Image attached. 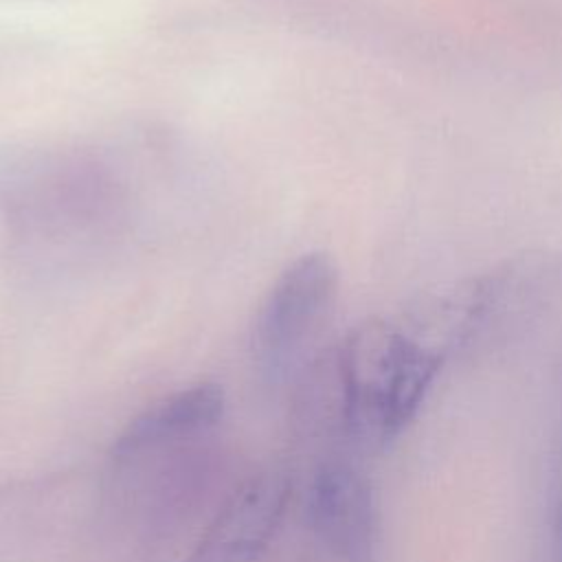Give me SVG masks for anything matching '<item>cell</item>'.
<instances>
[{
    "label": "cell",
    "mask_w": 562,
    "mask_h": 562,
    "mask_svg": "<svg viewBox=\"0 0 562 562\" xmlns=\"http://www.w3.org/2000/svg\"><path fill=\"white\" fill-rule=\"evenodd\" d=\"M303 518L312 538L336 562H375L380 507L364 470L340 454L314 465L303 494Z\"/></svg>",
    "instance_id": "277c9868"
},
{
    "label": "cell",
    "mask_w": 562,
    "mask_h": 562,
    "mask_svg": "<svg viewBox=\"0 0 562 562\" xmlns=\"http://www.w3.org/2000/svg\"><path fill=\"white\" fill-rule=\"evenodd\" d=\"M226 408V395L215 382H198L149 404L112 441L116 461L132 459L145 450L206 432L217 426Z\"/></svg>",
    "instance_id": "8992f818"
},
{
    "label": "cell",
    "mask_w": 562,
    "mask_h": 562,
    "mask_svg": "<svg viewBox=\"0 0 562 562\" xmlns=\"http://www.w3.org/2000/svg\"><path fill=\"white\" fill-rule=\"evenodd\" d=\"M553 551H555V562H562V474H560L555 514H553Z\"/></svg>",
    "instance_id": "52a82bcc"
},
{
    "label": "cell",
    "mask_w": 562,
    "mask_h": 562,
    "mask_svg": "<svg viewBox=\"0 0 562 562\" xmlns=\"http://www.w3.org/2000/svg\"><path fill=\"white\" fill-rule=\"evenodd\" d=\"M342 446L380 452L417 419L446 358L400 316L356 325L327 349Z\"/></svg>",
    "instance_id": "6da1fadb"
},
{
    "label": "cell",
    "mask_w": 562,
    "mask_h": 562,
    "mask_svg": "<svg viewBox=\"0 0 562 562\" xmlns=\"http://www.w3.org/2000/svg\"><path fill=\"white\" fill-rule=\"evenodd\" d=\"M336 290V263L323 252L303 255L281 272L252 327V358L266 380H285L307 364L305 351L327 321Z\"/></svg>",
    "instance_id": "7a4b0ae2"
},
{
    "label": "cell",
    "mask_w": 562,
    "mask_h": 562,
    "mask_svg": "<svg viewBox=\"0 0 562 562\" xmlns=\"http://www.w3.org/2000/svg\"><path fill=\"white\" fill-rule=\"evenodd\" d=\"M457 285L468 349L492 345L529 327L562 296V252L525 250Z\"/></svg>",
    "instance_id": "3957f363"
},
{
    "label": "cell",
    "mask_w": 562,
    "mask_h": 562,
    "mask_svg": "<svg viewBox=\"0 0 562 562\" xmlns=\"http://www.w3.org/2000/svg\"><path fill=\"white\" fill-rule=\"evenodd\" d=\"M292 496L285 470L268 468L241 481L222 503L187 562H261Z\"/></svg>",
    "instance_id": "5b68a950"
}]
</instances>
